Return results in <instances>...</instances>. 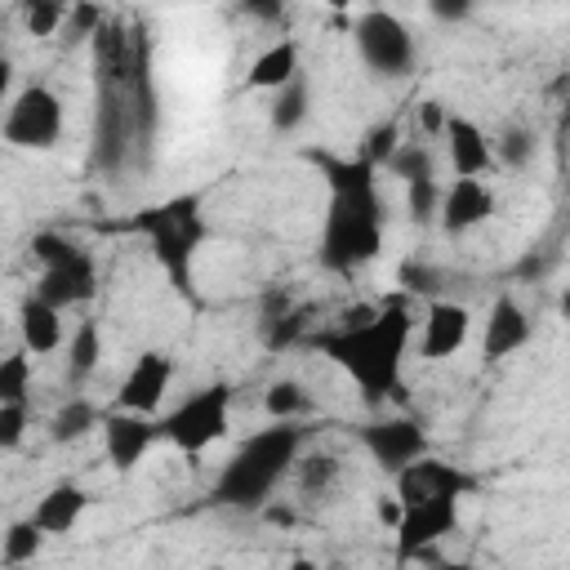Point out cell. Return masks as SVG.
Here are the masks:
<instances>
[{
  "instance_id": "obj_1",
  "label": "cell",
  "mask_w": 570,
  "mask_h": 570,
  "mask_svg": "<svg viewBox=\"0 0 570 570\" xmlns=\"http://www.w3.org/2000/svg\"><path fill=\"white\" fill-rule=\"evenodd\" d=\"M312 343L325 361H334L361 387V396L370 405H379V401L401 392L405 356H410V343H414V316H410L405 298H387V303L374 307L370 321L334 325V330L316 334Z\"/></svg>"
},
{
  "instance_id": "obj_2",
  "label": "cell",
  "mask_w": 570,
  "mask_h": 570,
  "mask_svg": "<svg viewBox=\"0 0 570 570\" xmlns=\"http://www.w3.org/2000/svg\"><path fill=\"white\" fill-rule=\"evenodd\" d=\"M325 183H330V205L321 223V267L325 272H356L379 258L383 249V200L374 187V165L365 160H334L316 156Z\"/></svg>"
},
{
  "instance_id": "obj_3",
  "label": "cell",
  "mask_w": 570,
  "mask_h": 570,
  "mask_svg": "<svg viewBox=\"0 0 570 570\" xmlns=\"http://www.w3.org/2000/svg\"><path fill=\"white\" fill-rule=\"evenodd\" d=\"M303 454V428L298 423H272L258 428L236 445V454L223 463L209 499L218 508H240L254 512L272 499V490L294 472V459Z\"/></svg>"
},
{
  "instance_id": "obj_4",
  "label": "cell",
  "mask_w": 570,
  "mask_h": 570,
  "mask_svg": "<svg viewBox=\"0 0 570 570\" xmlns=\"http://www.w3.org/2000/svg\"><path fill=\"white\" fill-rule=\"evenodd\" d=\"M138 232H147L151 240V254L156 263L169 272V281L178 289H191V263H196V249L205 245L209 236V223L200 214V196L187 191V196H169L165 205H151L134 218Z\"/></svg>"
},
{
  "instance_id": "obj_5",
  "label": "cell",
  "mask_w": 570,
  "mask_h": 570,
  "mask_svg": "<svg viewBox=\"0 0 570 570\" xmlns=\"http://www.w3.org/2000/svg\"><path fill=\"white\" fill-rule=\"evenodd\" d=\"M227 423H232V387L227 383H209V387L191 392L187 401H178L156 428L183 454H200V450H209L214 441L227 436Z\"/></svg>"
},
{
  "instance_id": "obj_6",
  "label": "cell",
  "mask_w": 570,
  "mask_h": 570,
  "mask_svg": "<svg viewBox=\"0 0 570 570\" xmlns=\"http://www.w3.org/2000/svg\"><path fill=\"white\" fill-rule=\"evenodd\" d=\"M352 36H356V53H361V62L370 71H379V76H405L414 67V36H410V27L396 13L365 9L356 18Z\"/></svg>"
},
{
  "instance_id": "obj_7",
  "label": "cell",
  "mask_w": 570,
  "mask_h": 570,
  "mask_svg": "<svg viewBox=\"0 0 570 570\" xmlns=\"http://www.w3.org/2000/svg\"><path fill=\"white\" fill-rule=\"evenodd\" d=\"M4 142L22 147V151H45L62 138V98L49 85H27L9 111H4Z\"/></svg>"
},
{
  "instance_id": "obj_8",
  "label": "cell",
  "mask_w": 570,
  "mask_h": 570,
  "mask_svg": "<svg viewBox=\"0 0 570 570\" xmlns=\"http://www.w3.org/2000/svg\"><path fill=\"white\" fill-rule=\"evenodd\" d=\"M459 503L463 499H423V503L401 508V521L392 530L396 534V561H414L428 548H436L441 539H450L459 530Z\"/></svg>"
},
{
  "instance_id": "obj_9",
  "label": "cell",
  "mask_w": 570,
  "mask_h": 570,
  "mask_svg": "<svg viewBox=\"0 0 570 570\" xmlns=\"http://www.w3.org/2000/svg\"><path fill=\"white\" fill-rule=\"evenodd\" d=\"M356 436H361V445L370 450V459H374L383 472H392V476H396L405 463H414V459L428 454V436H423V428H419L414 419H405V414L365 423Z\"/></svg>"
},
{
  "instance_id": "obj_10",
  "label": "cell",
  "mask_w": 570,
  "mask_h": 570,
  "mask_svg": "<svg viewBox=\"0 0 570 570\" xmlns=\"http://www.w3.org/2000/svg\"><path fill=\"white\" fill-rule=\"evenodd\" d=\"M463 494H472V476L459 472L445 459L423 454V459H414V463H405L396 472V499H401V508L423 503V499H463Z\"/></svg>"
},
{
  "instance_id": "obj_11",
  "label": "cell",
  "mask_w": 570,
  "mask_h": 570,
  "mask_svg": "<svg viewBox=\"0 0 570 570\" xmlns=\"http://www.w3.org/2000/svg\"><path fill=\"white\" fill-rule=\"evenodd\" d=\"M169 379H174V361L165 352H142L129 374L120 379V392H116V410H129V414H142L151 419L169 392Z\"/></svg>"
},
{
  "instance_id": "obj_12",
  "label": "cell",
  "mask_w": 570,
  "mask_h": 570,
  "mask_svg": "<svg viewBox=\"0 0 570 570\" xmlns=\"http://www.w3.org/2000/svg\"><path fill=\"white\" fill-rule=\"evenodd\" d=\"M102 445H107V463L116 468V472H134L142 459H147V450L156 445V436H160V428H156V419H142V414H129V410H107L102 414Z\"/></svg>"
},
{
  "instance_id": "obj_13",
  "label": "cell",
  "mask_w": 570,
  "mask_h": 570,
  "mask_svg": "<svg viewBox=\"0 0 570 570\" xmlns=\"http://www.w3.org/2000/svg\"><path fill=\"white\" fill-rule=\"evenodd\" d=\"M98 294V267L85 249H76L67 263L58 267H45L40 272V285H36V298H45L49 307H76V303H89Z\"/></svg>"
},
{
  "instance_id": "obj_14",
  "label": "cell",
  "mask_w": 570,
  "mask_h": 570,
  "mask_svg": "<svg viewBox=\"0 0 570 570\" xmlns=\"http://www.w3.org/2000/svg\"><path fill=\"white\" fill-rule=\"evenodd\" d=\"M468 334H472V312L463 303H432L419 325V356L445 361L468 343Z\"/></svg>"
},
{
  "instance_id": "obj_15",
  "label": "cell",
  "mask_w": 570,
  "mask_h": 570,
  "mask_svg": "<svg viewBox=\"0 0 570 570\" xmlns=\"http://www.w3.org/2000/svg\"><path fill=\"white\" fill-rule=\"evenodd\" d=\"M534 325H530V312L517 303V298H494L490 303V316H485V330H481V356L485 361H503L512 352H521L530 343Z\"/></svg>"
},
{
  "instance_id": "obj_16",
  "label": "cell",
  "mask_w": 570,
  "mask_h": 570,
  "mask_svg": "<svg viewBox=\"0 0 570 570\" xmlns=\"http://www.w3.org/2000/svg\"><path fill=\"white\" fill-rule=\"evenodd\" d=\"M490 214H494V196H490V187L481 178H454L441 191V205H436V218H441V227L450 236L481 227Z\"/></svg>"
},
{
  "instance_id": "obj_17",
  "label": "cell",
  "mask_w": 570,
  "mask_h": 570,
  "mask_svg": "<svg viewBox=\"0 0 570 570\" xmlns=\"http://www.w3.org/2000/svg\"><path fill=\"white\" fill-rule=\"evenodd\" d=\"M441 138H445L454 178H481V174L494 165V142L485 138V129H481L476 120H468V116H450L445 129H441Z\"/></svg>"
},
{
  "instance_id": "obj_18",
  "label": "cell",
  "mask_w": 570,
  "mask_h": 570,
  "mask_svg": "<svg viewBox=\"0 0 570 570\" xmlns=\"http://www.w3.org/2000/svg\"><path fill=\"white\" fill-rule=\"evenodd\" d=\"M18 338H22V352L27 356H49L67 343V330H62V312L49 307L45 298L27 294L22 307H18Z\"/></svg>"
},
{
  "instance_id": "obj_19",
  "label": "cell",
  "mask_w": 570,
  "mask_h": 570,
  "mask_svg": "<svg viewBox=\"0 0 570 570\" xmlns=\"http://www.w3.org/2000/svg\"><path fill=\"white\" fill-rule=\"evenodd\" d=\"M85 508H89V494H85L80 485L62 481V485H53V490H45V494L36 499L31 521L40 525V534H45V539H49V534H71V530L80 525Z\"/></svg>"
},
{
  "instance_id": "obj_20",
  "label": "cell",
  "mask_w": 570,
  "mask_h": 570,
  "mask_svg": "<svg viewBox=\"0 0 570 570\" xmlns=\"http://www.w3.org/2000/svg\"><path fill=\"white\" fill-rule=\"evenodd\" d=\"M298 76V40H272L254 62H249V89H285Z\"/></svg>"
},
{
  "instance_id": "obj_21",
  "label": "cell",
  "mask_w": 570,
  "mask_h": 570,
  "mask_svg": "<svg viewBox=\"0 0 570 570\" xmlns=\"http://www.w3.org/2000/svg\"><path fill=\"white\" fill-rule=\"evenodd\" d=\"M102 361V334H98V321H80L67 338V374L71 379H89Z\"/></svg>"
},
{
  "instance_id": "obj_22",
  "label": "cell",
  "mask_w": 570,
  "mask_h": 570,
  "mask_svg": "<svg viewBox=\"0 0 570 570\" xmlns=\"http://www.w3.org/2000/svg\"><path fill=\"white\" fill-rule=\"evenodd\" d=\"M40 543H45V534H40V525L27 517V521H13L4 534H0V561L13 570V566H27V561H36L40 557Z\"/></svg>"
},
{
  "instance_id": "obj_23",
  "label": "cell",
  "mask_w": 570,
  "mask_h": 570,
  "mask_svg": "<svg viewBox=\"0 0 570 570\" xmlns=\"http://www.w3.org/2000/svg\"><path fill=\"white\" fill-rule=\"evenodd\" d=\"M98 423H102V414H98L89 401H67V405L49 419V436H53V441H80V436H89Z\"/></svg>"
},
{
  "instance_id": "obj_24",
  "label": "cell",
  "mask_w": 570,
  "mask_h": 570,
  "mask_svg": "<svg viewBox=\"0 0 570 570\" xmlns=\"http://www.w3.org/2000/svg\"><path fill=\"white\" fill-rule=\"evenodd\" d=\"M31 396V356L18 347L0 356V405H27Z\"/></svg>"
},
{
  "instance_id": "obj_25",
  "label": "cell",
  "mask_w": 570,
  "mask_h": 570,
  "mask_svg": "<svg viewBox=\"0 0 570 570\" xmlns=\"http://www.w3.org/2000/svg\"><path fill=\"white\" fill-rule=\"evenodd\" d=\"M263 405H267V414H272L276 423H294V419L307 410V387H303L298 379H276V383H267Z\"/></svg>"
},
{
  "instance_id": "obj_26",
  "label": "cell",
  "mask_w": 570,
  "mask_h": 570,
  "mask_svg": "<svg viewBox=\"0 0 570 570\" xmlns=\"http://www.w3.org/2000/svg\"><path fill=\"white\" fill-rule=\"evenodd\" d=\"M307 116V85H303V76H294L285 89H276V98H272V125L276 129H294L298 120Z\"/></svg>"
},
{
  "instance_id": "obj_27",
  "label": "cell",
  "mask_w": 570,
  "mask_h": 570,
  "mask_svg": "<svg viewBox=\"0 0 570 570\" xmlns=\"http://www.w3.org/2000/svg\"><path fill=\"white\" fill-rule=\"evenodd\" d=\"M294 476H298L303 490H330V481L338 476V459L334 454H298Z\"/></svg>"
},
{
  "instance_id": "obj_28",
  "label": "cell",
  "mask_w": 570,
  "mask_h": 570,
  "mask_svg": "<svg viewBox=\"0 0 570 570\" xmlns=\"http://www.w3.org/2000/svg\"><path fill=\"white\" fill-rule=\"evenodd\" d=\"M387 169L401 174L405 183H414V178H428V174H432V156H428V147L405 142V147H396V151L387 156Z\"/></svg>"
},
{
  "instance_id": "obj_29",
  "label": "cell",
  "mask_w": 570,
  "mask_h": 570,
  "mask_svg": "<svg viewBox=\"0 0 570 570\" xmlns=\"http://www.w3.org/2000/svg\"><path fill=\"white\" fill-rule=\"evenodd\" d=\"M76 249H80V245H71L62 232H36V236H31V254H36L40 267H58V263H67Z\"/></svg>"
},
{
  "instance_id": "obj_30",
  "label": "cell",
  "mask_w": 570,
  "mask_h": 570,
  "mask_svg": "<svg viewBox=\"0 0 570 570\" xmlns=\"http://www.w3.org/2000/svg\"><path fill=\"white\" fill-rule=\"evenodd\" d=\"M405 191H410V218H414V223H428V218L436 214V205H441L436 178H432V174H428V178H414V183H405Z\"/></svg>"
},
{
  "instance_id": "obj_31",
  "label": "cell",
  "mask_w": 570,
  "mask_h": 570,
  "mask_svg": "<svg viewBox=\"0 0 570 570\" xmlns=\"http://www.w3.org/2000/svg\"><path fill=\"white\" fill-rule=\"evenodd\" d=\"M107 27V13L98 9V4H71L67 9V40H89V36H98Z\"/></svg>"
},
{
  "instance_id": "obj_32",
  "label": "cell",
  "mask_w": 570,
  "mask_h": 570,
  "mask_svg": "<svg viewBox=\"0 0 570 570\" xmlns=\"http://www.w3.org/2000/svg\"><path fill=\"white\" fill-rule=\"evenodd\" d=\"M31 410L27 405H0V450H18L27 436Z\"/></svg>"
},
{
  "instance_id": "obj_33",
  "label": "cell",
  "mask_w": 570,
  "mask_h": 570,
  "mask_svg": "<svg viewBox=\"0 0 570 570\" xmlns=\"http://www.w3.org/2000/svg\"><path fill=\"white\" fill-rule=\"evenodd\" d=\"M530 156H534V134L521 129V125H512V129L499 138V160H503V165H525Z\"/></svg>"
},
{
  "instance_id": "obj_34",
  "label": "cell",
  "mask_w": 570,
  "mask_h": 570,
  "mask_svg": "<svg viewBox=\"0 0 570 570\" xmlns=\"http://www.w3.org/2000/svg\"><path fill=\"white\" fill-rule=\"evenodd\" d=\"M62 22H67V9H62V4L40 0V4L27 9V31H31V36H53Z\"/></svg>"
},
{
  "instance_id": "obj_35",
  "label": "cell",
  "mask_w": 570,
  "mask_h": 570,
  "mask_svg": "<svg viewBox=\"0 0 570 570\" xmlns=\"http://www.w3.org/2000/svg\"><path fill=\"white\" fill-rule=\"evenodd\" d=\"M401 142H396V125H379L374 134H370V147H365V165H379V160H387L392 151H396Z\"/></svg>"
},
{
  "instance_id": "obj_36",
  "label": "cell",
  "mask_w": 570,
  "mask_h": 570,
  "mask_svg": "<svg viewBox=\"0 0 570 570\" xmlns=\"http://www.w3.org/2000/svg\"><path fill=\"white\" fill-rule=\"evenodd\" d=\"M374 512H379V521H383L387 530H396V521H401V499H396V494H379V499H374Z\"/></svg>"
},
{
  "instance_id": "obj_37",
  "label": "cell",
  "mask_w": 570,
  "mask_h": 570,
  "mask_svg": "<svg viewBox=\"0 0 570 570\" xmlns=\"http://www.w3.org/2000/svg\"><path fill=\"white\" fill-rule=\"evenodd\" d=\"M445 120H450V116L441 111V102H423V107H419V125H423L428 134H441V129H445Z\"/></svg>"
},
{
  "instance_id": "obj_38",
  "label": "cell",
  "mask_w": 570,
  "mask_h": 570,
  "mask_svg": "<svg viewBox=\"0 0 570 570\" xmlns=\"http://www.w3.org/2000/svg\"><path fill=\"white\" fill-rule=\"evenodd\" d=\"M9 89H13V62L0 53V102L9 98Z\"/></svg>"
},
{
  "instance_id": "obj_39",
  "label": "cell",
  "mask_w": 570,
  "mask_h": 570,
  "mask_svg": "<svg viewBox=\"0 0 570 570\" xmlns=\"http://www.w3.org/2000/svg\"><path fill=\"white\" fill-rule=\"evenodd\" d=\"M436 18H468V4H432Z\"/></svg>"
},
{
  "instance_id": "obj_40",
  "label": "cell",
  "mask_w": 570,
  "mask_h": 570,
  "mask_svg": "<svg viewBox=\"0 0 570 570\" xmlns=\"http://www.w3.org/2000/svg\"><path fill=\"white\" fill-rule=\"evenodd\" d=\"M289 570H316V561H307V557H298V561H289Z\"/></svg>"
}]
</instances>
